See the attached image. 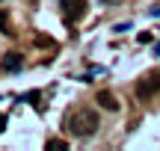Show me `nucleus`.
<instances>
[{
	"mask_svg": "<svg viewBox=\"0 0 160 151\" xmlns=\"http://www.w3.org/2000/svg\"><path fill=\"white\" fill-rule=\"evenodd\" d=\"M3 128H6V116L0 113V134H3Z\"/></svg>",
	"mask_w": 160,
	"mask_h": 151,
	"instance_id": "nucleus-11",
	"label": "nucleus"
},
{
	"mask_svg": "<svg viewBox=\"0 0 160 151\" xmlns=\"http://www.w3.org/2000/svg\"><path fill=\"white\" fill-rule=\"evenodd\" d=\"M45 148H59V151H62V148H68V142H65V139H48Z\"/></svg>",
	"mask_w": 160,
	"mask_h": 151,
	"instance_id": "nucleus-6",
	"label": "nucleus"
},
{
	"mask_svg": "<svg viewBox=\"0 0 160 151\" xmlns=\"http://www.w3.org/2000/svg\"><path fill=\"white\" fill-rule=\"evenodd\" d=\"M21 65H24L21 53H6V56H3V68L6 71H21Z\"/></svg>",
	"mask_w": 160,
	"mask_h": 151,
	"instance_id": "nucleus-4",
	"label": "nucleus"
},
{
	"mask_svg": "<svg viewBox=\"0 0 160 151\" xmlns=\"http://www.w3.org/2000/svg\"><path fill=\"white\" fill-rule=\"evenodd\" d=\"M0 30L9 33V18H6V12H0Z\"/></svg>",
	"mask_w": 160,
	"mask_h": 151,
	"instance_id": "nucleus-8",
	"label": "nucleus"
},
{
	"mask_svg": "<svg viewBox=\"0 0 160 151\" xmlns=\"http://www.w3.org/2000/svg\"><path fill=\"white\" fill-rule=\"evenodd\" d=\"M98 128H101V119H98V113L92 110V107H77V110H71L68 116H65V130H68L71 136H77V139L95 136Z\"/></svg>",
	"mask_w": 160,
	"mask_h": 151,
	"instance_id": "nucleus-1",
	"label": "nucleus"
},
{
	"mask_svg": "<svg viewBox=\"0 0 160 151\" xmlns=\"http://www.w3.org/2000/svg\"><path fill=\"white\" fill-rule=\"evenodd\" d=\"M128 30H131V21H125V24H116V27H113V33H128Z\"/></svg>",
	"mask_w": 160,
	"mask_h": 151,
	"instance_id": "nucleus-9",
	"label": "nucleus"
},
{
	"mask_svg": "<svg viewBox=\"0 0 160 151\" xmlns=\"http://www.w3.org/2000/svg\"><path fill=\"white\" fill-rule=\"evenodd\" d=\"M59 9H62L65 21L74 24V21H80L86 15V0H59Z\"/></svg>",
	"mask_w": 160,
	"mask_h": 151,
	"instance_id": "nucleus-3",
	"label": "nucleus"
},
{
	"mask_svg": "<svg viewBox=\"0 0 160 151\" xmlns=\"http://www.w3.org/2000/svg\"><path fill=\"white\" fill-rule=\"evenodd\" d=\"M148 15H151V18L157 15V18H160V6H151V9H148Z\"/></svg>",
	"mask_w": 160,
	"mask_h": 151,
	"instance_id": "nucleus-10",
	"label": "nucleus"
},
{
	"mask_svg": "<svg viewBox=\"0 0 160 151\" xmlns=\"http://www.w3.org/2000/svg\"><path fill=\"white\" fill-rule=\"evenodd\" d=\"M154 53H160V41H157V45H154Z\"/></svg>",
	"mask_w": 160,
	"mask_h": 151,
	"instance_id": "nucleus-12",
	"label": "nucleus"
},
{
	"mask_svg": "<svg viewBox=\"0 0 160 151\" xmlns=\"http://www.w3.org/2000/svg\"><path fill=\"white\" fill-rule=\"evenodd\" d=\"M36 45H42V47H51V45H53V39H48V36H36Z\"/></svg>",
	"mask_w": 160,
	"mask_h": 151,
	"instance_id": "nucleus-7",
	"label": "nucleus"
},
{
	"mask_svg": "<svg viewBox=\"0 0 160 151\" xmlns=\"http://www.w3.org/2000/svg\"><path fill=\"white\" fill-rule=\"evenodd\" d=\"M98 104H101L104 110H110V113H116V110H119V101H116L110 92H98Z\"/></svg>",
	"mask_w": 160,
	"mask_h": 151,
	"instance_id": "nucleus-5",
	"label": "nucleus"
},
{
	"mask_svg": "<svg viewBox=\"0 0 160 151\" xmlns=\"http://www.w3.org/2000/svg\"><path fill=\"white\" fill-rule=\"evenodd\" d=\"M154 92H160V68L148 71V74H142V77L137 80V95H139L142 101L154 98Z\"/></svg>",
	"mask_w": 160,
	"mask_h": 151,
	"instance_id": "nucleus-2",
	"label": "nucleus"
}]
</instances>
